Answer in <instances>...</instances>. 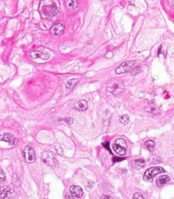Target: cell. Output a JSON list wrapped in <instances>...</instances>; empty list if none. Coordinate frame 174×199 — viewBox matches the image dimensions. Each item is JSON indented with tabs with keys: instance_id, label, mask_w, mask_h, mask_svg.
<instances>
[{
	"instance_id": "cb8c5ba5",
	"label": "cell",
	"mask_w": 174,
	"mask_h": 199,
	"mask_svg": "<svg viewBox=\"0 0 174 199\" xmlns=\"http://www.w3.org/2000/svg\"><path fill=\"white\" fill-rule=\"evenodd\" d=\"M63 120V121H65V123H67V124H70V125L74 123V119L72 118H71V117L66 118H64Z\"/></svg>"
},
{
	"instance_id": "83f0119b",
	"label": "cell",
	"mask_w": 174,
	"mask_h": 199,
	"mask_svg": "<svg viewBox=\"0 0 174 199\" xmlns=\"http://www.w3.org/2000/svg\"><path fill=\"white\" fill-rule=\"evenodd\" d=\"M169 3L172 6H174V0H169Z\"/></svg>"
},
{
	"instance_id": "d6986e66",
	"label": "cell",
	"mask_w": 174,
	"mask_h": 199,
	"mask_svg": "<svg viewBox=\"0 0 174 199\" xmlns=\"http://www.w3.org/2000/svg\"><path fill=\"white\" fill-rule=\"evenodd\" d=\"M54 149H55L57 153L59 154V155L60 156L63 155V149L62 146H61L60 143H56L55 144H54Z\"/></svg>"
},
{
	"instance_id": "7c38bea8",
	"label": "cell",
	"mask_w": 174,
	"mask_h": 199,
	"mask_svg": "<svg viewBox=\"0 0 174 199\" xmlns=\"http://www.w3.org/2000/svg\"><path fill=\"white\" fill-rule=\"evenodd\" d=\"M113 149L115 151V152L120 156H124L126 153V147L121 146V145L117 144L116 143L113 145Z\"/></svg>"
},
{
	"instance_id": "4fadbf2b",
	"label": "cell",
	"mask_w": 174,
	"mask_h": 199,
	"mask_svg": "<svg viewBox=\"0 0 174 199\" xmlns=\"http://www.w3.org/2000/svg\"><path fill=\"white\" fill-rule=\"evenodd\" d=\"M170 182V178L167 175H163L159 177V178L157 180V185L158 187H161L163 186H164L165 184L167 183L168 182Z\"/></svg>"
},
{
	"instance_id": "6da1fadb",
	"label": "cell",
	"mask_w": 174,
	"mask_h": 199,
	"mask_svg": "<svg viewBox=\"0 0 174 199\" xmlns=\"http://www.w3.org/2000/svg\"><path fill=\"white\" fill-rule=\"evenodd\" d=\"M39 9L42 17L46 19L54 18L58 14L57 6L53 0H42Z\"/></svg>"
},
{
	"instance_id": "8992f818",
	"label": "cell",
	"mask_w": 174,
	"mask_h": 199,
	"mask_svg": "<svg viewBox=\"0 0 174 199\" xmlns=\"http://www.w3.org/2000/svg\"><path fill=\"white\" fill-rule=\"evenodd\" d=\"M0 141L8 143L10 146H14L16 144L19 140L12 134L5 133L2 135H0Z\"/></svg>"
},
{
	"instance_id": "ffe728a7",
	"label": "cell",
	"mask_w": 174,
	"mask_h": 199,
	"mask_svg": "<svg viewBox=\"0 0 174 199\" xmlns=\"http://www.w3.org/2000/svg\"><path fill=\"white\" fill-rule=\"evenodd\" d=\"M129 117L128 115H126V114L120 116V122H121V123L123 125H126L129 123Z\"/></svg>"
},
{
	"instance_id": "44dd1931",
	"label": "cell",
	"mask_w": 174,
	"mask_h": 199,
	"mask_svg": "<svg viewBox=\"0 0 174 199\" xmlns=\"http://www.w3.org/2000/svg\"><path fill=\"white\" fill-rule=\"evenodd\" d=\"M95 185V182H93L92 180H89L88 181V183H87V185L85 187V189L86 191H90L91 190L92 187Z\"/></svg>"
},
{
	"instance_id": "3957f363",
	"label": "cell",
	"mask_w": 174,
	"mask_h": 199,
	"mask_svg": "<svg viewBox=\"0 0 174 199\" xmlns=\"http://www.w3.org/2000/svg\"><path fill=\"white\" fill-rule=\"evenodd\" d=\"M24 159L28 164L34 163L36 159V155L34 148L30 146H26L23 150Z\"/></svg>"
},
{
	"instance_id": "e0dca14e",
	"label": "cell",
	"mask_w": 174,
	"mask_h": 199,
	"mask_svg": "<svg viewBox=\"0 0 174 199\" xmlns=\"http://www.w3.org/2000/svg\"><path fill=\"white\" fill-rule=\"evenodd\" d=\"M67 4L69 8L71 10H74L78 6V0H67Z\"/></svg>"
},
{
	"instance_id": "484cf974",
	"label": "cell",
	"mask_w": 174,
	"mask_h": 199,
	"mask_svg": "<svg viewBox=\"0 0 174 199\" xmlns=\"http://www.w3.org/2000/svg\"><path fill=\"white\" fill-rule=\"evenodd\" d=\"M102 145L104 146L105 148H106L107 150H108L110 152H111V150L110 149V143H109L108 141H106V143H103ZM112 153V152H111Z\"/></svg>"
},
{
	"instance_id": "d4e9b609",
	"label": "cell",
	"mask_w": 174,
	"mask_h": 199,
	"mask_svg": "<svg viewBox=\"0 0 174 199\" xmlns=\"http://www.w3.org/2000/svg\"><path fill=\"white\" fill-rule=\"evenodd\" d=\"M133 199H144V197L142 194L137 192L133 195Z\"/></svg>"
},
{
	"instance_id": "ba28073f",
	"label": "cell",
	"mask_w": 174,
	"mask_h": 199,
	"mask_svg": "<svg viewBox=\"0 0 174 199\" xmlns=\"http://www.w3.org/2000/svg\"><path fill=\"white\" fill-rule=\"evenodd\" d=\"M64 25L62 23H57L50 29L51 34L55 36H61L64 32Z\"/></svg>"
},
{
	"instance_id": "7a4b0ae2",
	"label": "cell",
	"mask_w": 174,
	"mask_h": 199,
	"mask_svg": "<svg viewBox=\"0 0 174 199\" xmlns=\"http://www.w3.org/2000/svg\"><path fill=\"white\" fill-rule=\"evenodd\" d=\"M165 170L161 167H151L148 169V170L145 172L144 175V180L145 182H150L155 176H157L158 173H165Z\"/></svg>"
},
{
	"instance_id": "603a6c76",
	"label": "cell",
	"mask_w": 174,
	"mask_h": 199,
	"mask_svg": "<svg viewBox=\"0 0 174 199\" xmlns=\"http://www.w3.org/2000/svg\"><path fill=\"white\" fill-rule=\"evenodd\" d=\"M6 180L5 173L2 169H0V182H4Z\"/></svg>"
},
{
	"instance_id": "ac0fdd59",
	"label": "cell",
	"mask_w": 174,
	"mask_h": 199,
	"mask_svg": "<svg viewBox=\"0 0 174 199\" xmlns=\"http://www.w3.org/2000/svg\"><path fill=\"white\" fill-rule=\"evenodd\" d=\"M145 146L146 147V148L149 150L150 152H152L154 148L155 143L154 141H152V140H148V141L145 143Z\"/></svg>"
},
{
	"instance_id": "5b68a950",
	"label": "cell",
	"mask_w": 174,
	"mask_h": 199,
	"mask_svg": "<svg viewBox=\"0 0 174 199\" xmlns=\"http://www.w3.org/2000/svg\"><path fill=\"white\" fill-rule=\"evenodd\" d=\"M30 57L31 59H36V58H41L44 61L49 59L50 54L48 53L43 50H35L32 51L30 53Z\"/></svg>"
},
{
	"instance_id": "277c9868",
	"label": "cell",
	"mask_w": 174,
	"mask_h": 199,
	"mask_svg": "<svg viewBox=\"0 0 174 199\" xmlns=\"http://www.w3.org/2000/svg\"><path fill=\"white\" fill-rule=\"evenodd\" d=\"M135 65V61H127L118 66V67L116 69L115 72L117 74H122V73H125L130 71L133 69V67Z\"/></svg>"
},
{
	"instance_id": "9c48e42d",
	"label": "cell",
	"mask_w": 174,
	"mask_h": 199,
	"mask_svg": "<svg viewBox=\"0 0 174 199\" xmlns=\"http://www.w3.org/2000/svg\"><path fill=\"white\" fill-rule=\"evenodd\" d=\"M12 194V189L9 187H0V198H9Z\"/></svg>"
},
{
	"instance_id": "52a82bcc",
	"label": "cell",
	"mask_w": 174,
	"mask_h": 199,
	"mask_svg": "<svg viewBox=\"0 0 174 199\" xmlns=\"http://www.w3.org/2000/svg\"><path fill=\"white\" fill-rule=\"evenodd\" d=\"M70 193L72 197L75 198H79L83 196L84 192H83V190L80 186H71L70 187Z\"/></svg>"
},
{
	"instance_id": "7402d4cb",
	"label": "cell",
	"mask_w": 174,
	"mask_h": 199,
	"mask_svg": "<svg viewBox=\"0 0 174 199\" xmlns=\"http://www.w3.org/2000/svg\"><path fill=\"white\" fill-rule=\"evenodd\" d=\"M116 143H117V144H119L121 145V146H123L126 147V143L125 141V140H124L123 139H118L116 140Z\"/></svg>"
},
{
	"instance_id": "9a60e30c",
	"label": "cell",
	"mask_w": 174,
	"mask_h": 199,
	"mask_svg": "<svg viewBox=\"0 0 174 199\" xmlns=\"http://www.w3.org/2000/svg\"><path fill=\"white\" fill-rule=\"evenodd\" d=\"M78 83V79L76 78L71 79L70 80L67 81L66 83L65 84V87L66 89H71V88H73Z\"/></svg>"
},
{
	"instance_id": "8fae6325",
	"label": "cell",
	"mask_w": 174,
	"mask_h": 199,
	"mask_svg": "<svg viewBox=\"0 0 174 199\" xmlns=\"http://www.w3.org/2000/svg\"><path fill=\"white\" fill-rule=\"evenodd\" d=\"M42 160L44 163L48 164L50 165H53L54 161H55V158L51 154L45 152L43 154L42 156Z\"/></svg>"
},
{
	"instance_id": "2e32d148",
	"label": "cell",
	"mask_w": 174,
	"mask_h": 199,
	"mask_svg": "<svg viewBox=\"0 0 174 199\" xmlns=\"http://www.w3.org/2000/svg\"><path fill=\"white\" fill-rule=\"evenodd\" d=\"M146 161L144 159H137L133 161V165L134 167H136L137 169H142L146 165Z\"/></svg>"
},
{
	"instance_id": "4316f807",
	"label": "cell",
	"mask_w": 174,
	"mask_h": 199,
	"mask_svg": "<svg viewBox=\"0 0 174 199\" xmlns=\"http://www.w3.org/2000/svg\"><path fill=\"white\" fill-rule=\"evenodd\" d=\"M123 160V158H118V157H114V158H113V162H117V161H121V160Z\"/></svg>"
},
{
	"instance_id": "30bf717a",
	"label": "cell",
	"mask_w": 174,
	"mask_h": 199,
	"mask_svg": "<svg viewBox=\"0 0 174 199\" xmlns=\"http://www.w3.org/2000/svg\"><path fill=\"white\" fill-rule=\"evenodd\" d=\"M74 108L80 112H84L88 109V104L85 100H80L76 103Z\"/></svg>"
},
{
	"instance_id": "f1b7e54d",
	"label": "cell",
	"mask_w": 174,
	"mask_h": 199,
	"mask_svg": "<svg viewBox=\"0 0 174 199\" xmlns=\"http://www.w3.org/2000/svg\"><path fill=\"white\" fill-rule=\"evenodd\" d=\"M101 198H111L110 197L107 196V195H106H106H104L103 197H101Z\"/></svg>"
},
{
	"instance_id": "5bb4252c",
	"label": "cell",
	"mask_w": 174,
	"mask_h": 199,
	"mask_svg": "<svg viewBox=\"0 0 174 199\" xmlns=\"http://www.w3.org/2000/svg\"><path fill=\"white\" fill-rule=\"evenodd\" d=\"M111 92L112 94L114 95H118L121 93V92L123 90V85L120 82V83H116L114 85L112 86Z\"/></svg>"
}]
</instances>
